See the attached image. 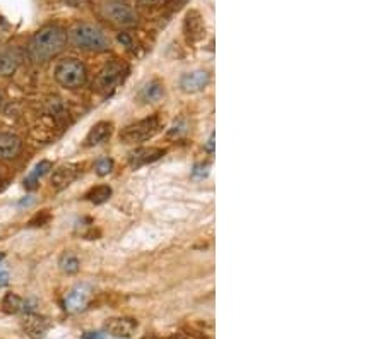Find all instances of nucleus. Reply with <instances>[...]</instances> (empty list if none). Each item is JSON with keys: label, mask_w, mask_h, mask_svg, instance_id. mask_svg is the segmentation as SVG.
I'll return each mask as SVG.
<instances>
[{"label": "nucleus", "mask_w": 385, "mask_h": 339, "mask_svg": "<svg viewBox=\"0 0 385 339\" xmlns=\"http://www.w3.org/2000/svg\"><path fill=\"white\" fill-rule=\"evenodd\" d=\"M67 45V31L58 24H47L33 35L28 45V57L35 64H45L62 53Z\"/></svg>", "instance_id": "f257e3e1"}, {"label": "nucleus", "mask_w": 385, "mask_h": 339, "mask_svg": "<svg viewBox=\"0 0 385 339\" xmlns=\"http://www.w3.org/2000/svg\"><path fill=\"white\" fill-rule=\"evenodd\" d=\"M67 38L76 49L95 51V53H101V51H106L112 47V42H110L105 29L92 23L74 24L67 33Z\"/></svg>", "instance_id": "f03ea898"}, {"label": "nucleus", "mask_w": 385, "mask_h": 339, "mask_svg": "<svg viewBox=\"0 0 385 339\" xmlns=\"http://www.w3.org/2000/svg\"><path fill=\"white\" fill-rule=\"evenodd\" d=\"M55 81L65 90H79L86 84V65L77 58H64L55 65Z\"/></svg>", "instance_id": "7ed1b4c3"}, {"label": "nucleus", "mask_w": 385, "mask_h": 339, "mask_svg": "<svg viewBox=\"0 0 385 339\" xmlns=\"http://www.w3.org/2000/svg\"><path fill=\"white\" fill-rule=\"evenodd\" d=\"M163 129V122L158 115H151L147 119H142L134 124L127 125L122 129L120 141L124 144H137V142H146L158 135Z\"/></svg>", "instance_id": "20e7f679"}, {"label": "nucleus", "mask_w": 385, "mask_h": 339, "mask_svg": "<svg viewBox=\"0 0 385 339\" xmlns=\"http://www.w3.org/2000/svg\"><path fill=\"white\" fill-rule=\"evenodd\" d=\"M129 67L120 60H112L110 64H106L105 67L99 72L98 79H96V88H98L101 93L108 94L112 93L115 88L120 83H124V79L127 77Z\"/></svg>", "instance_id": "39448f33"}, {"label": "nucleus", "mask_w": 385, "mask_h": 339, "mask_svg": "<svg viewBox=\"0 0 385 339\" xmlns=\"http://www.w3.org/2000/svg\"><path fill=\"white\" fill-rule=\"evenodd\" d=\"M101 13L110 23L118 26V28H132L139 19L136 10L124 2H106Z\"/></svg>", "instance_id": "423d86ee"}, {"label": "nucleus", "mask_w": 385, "mask_h": 339, "mask_svg": "<svg viewBox=\"0 0 385 339\" xmlns=\"http://www.w3.org/2000/svg\"><path fill=\"white\" fill-rule=\"evenodd\" d=\"M165 154L166 149H163V147H137L136 151H132V153L129 154V167L132 170H139L146 167V165L154 163V161H158L159 158H163Z\"/></svg>", "instance_id": "0eeeda50"}, {"label": "nucleus", "mask_w": 385, "mask_h": 339, "mask_svg": "<svg viewBox=\"0 0 385 339\" xmlns=\"http://www.w3.org/2000/svg\"><path fill=\"white\" fill-rule=\"evenodd\" d=\"M137 329V320L129 317H115L105 322V334L117 339H131Z\"/></svg>", "instance_id": "6e6552de"}, {"label": "nucleus", "mask_w": 385, "mask_h": 339, "mask_svg": "<svg viewBox=\"0 0 385 339\" xmlns=\"http://www.w3.org/2000/svg\"><path fill=\"white\" fill-rule=\"evenodd\" d=\"M211 83V76L209 72L206 71H194V72H187L180 77V90L183 93L194 94V93H201L204 91Z\"/></svg>", "instance_id": "1a4fd4ad"}, {"label": "nucleus", "mask_w": 385, "mask_h": 339, "mask_svg": "<svg viewBox=\"0 0 385 339\" xmlns=\"http://www.w3.org/2000/svg\"><path fill=\"white\" fill-rule=\"evenodd\" d=\"M81 170L77 165H62L51 173L50 183L55 190H64L67 189L72 182H76L77 176H79Z\"/></svg>", "instance_id": "9d476101"}, {"label": "nucleus", "mask_w": 385, "mask_h": 339, "mask_svg": "<svg viewBox=\"0 0 385 339\" xmlns=\"http://www.w3.org/2000/svg\"><path fill=\"white\" fill-rule=\"evenodd\" d=\"M90 298H91L90 286L77 285L76 288L70 290L67 298H65V311L72 312V314L84 311V308L88 307V304H90Z\"/></svg>", "instance_id": "9b49d317"}, {"label": "nucleus", "mask_w": 385, "mask_h": 339, "mask_svg": "<svg viewBox=\"0 0 385 339\" xmlns=\"http://www.w3.org/2000/svg\"><path fill=\"white\" fill-rule=\"evenodd\" d=\"M23 329L29 338L42 339V338H45L48 329H50V322H48L45 317L33 314V312H28L23 319Z\"/></svg>", "instance_id": "f8f14e48"}, {"label": "nucleus", "mask_w": 385, "mask_h": 339, "mask_svg": "<svg viewBox=\"0 0 385 339\" xmlns=\"http://www.w3.org/2000/svg\"><path fill=\"white\" fill-rule=\"evenodd\" d=\"M23 60V53L16 47H7L0 51V76L9 77L17 71Z\"/></svg>", "instance_id": "ddd939ff"}, {"label": "nucleus", "mask_w": 385, "mask_h": 339, "mask_svg": "<svg viewBox=\"0 0 385 339\" xmlns=\"http://www.w3.org/2000/svg\"><path fill=\"white\" fill-rule=\"evenodd\" d=\"M21 149H23V142L16 134H7V132L0 134V161L14 160L19 156Z\"/></svg>", "instance_id": "4468645a"}, {"label": "nucleus", "mask_w": 385, "mask_h": 339, "mask_svg": "<svg viewBox=\"0 0 385 339\" xmlns=\"http://www.w3.org/2000/svg\"><path fill=\"white\" fill-rule=\"evenodd\" d=\"M113 132V124L112 122H98V124H95L91 127V131L88 132L86 139H84V144L88 147L92 146H99L103 144L105 141H108L110 135H112Z\"/></svg>", "instance_id": "2eb2a0df"}, {"label": "nucleus", "mask_w": 385, "mask_h": 339, "mask_svg": "<svg viewBox=\"0 0 385 339\" xmlns=\"http://www.w3.org/2000/svg\"><path fill=\"white\" fill-rule=\"evenodd\" d=\"M165 84L159 79H151L149 83L144 84L139 91V99L142 103H159L163 98H165Z\"/></svg>", "instance_id": "dca6fc26"}, {"label": "nucleus", "mask_w": 385, "mask_h": 339, "mask_svg": "<svg viewBox=\"0 0 385 339\" xmlns=\"http://www.w3.org/2000/svg\"><path fill=\"white\" fill-rule=\"evenodd\" d=\"M26 307H28V301L16 293H7L2 298V311L6 314H21V312L28 314L29 311Z\"/></svg>", "instance_id": "f3484780"}, {"label": "nucleus", "mask_w": 385, "mask_h": 339, "mask_svg": "<svg viewBox=\"0 0 385 339\" xmlns=\"http://www.w3.org/2000/svg\"><path fill=\"white\" fill-rule=\"evenodd\" d=\"M185 31H187L188 42H197L204 36V26H202L201 17L197 13H188L187 21H185Z\"/></svg>", "instance_id": "a211bd4d"}, {"label": "nucleus", "mask_w": 385, "mask_h": 339, "mask_svg": "<svg viewBox=\"0 0 385 339\" xmlns=\"http://www.w3.org/2000/svg\"><path fill=\"white\" fill-rule=\"evenodd\" d=\"M50 168H51L50 161H40V163L35 167V170H33V172L29 173L28 179L24 180V187H26V189H28V190L36 189V187H38L40 179H42L43 175H47L48 170H50Z\"/></svg>", "instance_id": "6ab92c4d"}, {"label": "nucleus", "mask_w": 385, "mask_h": 339, "mask_svg": "<svg viewBox=\"0 0 385 339\" xmlns=\"http://www.w3.org/2000/svg\"><path fill=\"white\" fill-rule=\"evenodd\" d=\"M110 197H112V187L108 185H96L91 190H88V194L84 195V199L92 202V204H103Z\"/></svg>", "instance_id": "aec40b11"}, {"label": "nucleus", "mask_w": 385, "mask_h": 339, "mask_svg": "<svg viewBox=\"0 0 385 339\" xmlns=\"http://www.w3.org/2000/svg\"><path fill=\"white\" fill-rule=\"evenodd\" d=\"M58 267H60V271L64 274H76L81 269V261L72 252H65L60 257V261H58Z\"/></svg>", "instance_id": "412c9836"}, {"label": "nucleus", "mask_w": 385, "mask_h": 339, "mask_svg": "<svg viewBox=\"0 0 385 339\" xmlns=\"http://www.w3.org/2000/svg\"><path fill=\"white\" fill-rule=\"evenodd\" d=\"M95 170H96V175H99V176L110 175V173H112V170H113V160H112V158H108V156L99 158V160L96 161Z\"/></svg>", "instance_id": "4be33fe9"}, {"label": "nucleus", "mask_w": 385, "mask_h": 339, "mask_svg": "<svg viewBox=\"0 0 385 339\" xmlns=\"http://www.w3.org/2000/svg\"><path fill=\"white\" fill-rule=\"evenodd\" d=\"M170 339H207V338L199 333H175L170 336Z\"/></svg>", "instance_id": "5701e85b"}, {"label": "nucleus", "mask_w": 385, "mask_h": 339, "mask_svg": "<svg viewBox=\"0 0 385 339\" xmlns=\"http://www.w3.org/2000/svg\"><path fill=\"white\" fill-rule=\"evenodd\" d=\"M139 2L146 7H154V6H159L161 2H165V0H139Z\"/></svg>", "instance_id": "b1692460"}, {"label": "nucleus", "mask_w": 385, "mask_h": 339, "mask_svg": "<svg viewBox=\"0 0 385 339\" xmlns=\"http://www.w3.org/2000/svg\"><path fill=\"white\" fill-rule=\"evenodd\" d=\"M7 283H9V274H7V272H0V288L6 286Z\"/></svg>", "instance_id": "393cba45"}, {"label": "nucleus", "mask_w": 385, "mask_h": 339, "mask_svg": "<svg viewBox=\"0 0 385 339\" xmlns=\"http://www.w3.org/2000/svg\"><path fill=\"white\" fill-rule=\"evenodd\" d=\"M207 149H209V151H213V149H214V134L211 135L209 142H207Z\"/></svg>", "instance_id": "a878e982"}, {"label": "nucleus", "mask_w": 385, "mask_h": 339, "mask_svg": "<svg viewBox=\"0 0 385 339\" xmlns=\"http://www.w3.org/2000/svg\"><path fill=\"white\" fill-rule=\"evenodd\" d=\"M142 339H159L158 336H144Z\"/></svg>", "instance_id": "bb28decb"}, {"label": "nucleus", "mask_w": 385, "mask_h": 339, "mask_svg": "<svg viewBox=\"0 0 385 339\" xmlns=\"http://www.w3.org/2000/svg\"><path fill=\"white\" fill-rule=\"evenodd\" d=\"M2 105H3V98H2V93H0V108H2Z\"/></svg>", "instance_id": "cd10ccee"}]
</instances>
